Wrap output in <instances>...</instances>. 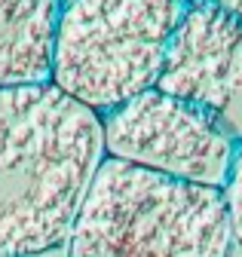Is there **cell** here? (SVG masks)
Returning <instances> with one entry per match:
<instances>
[{
    "mask_svg": "<svg viewBox=\"0 0 242 257\" xmlns=\"http://www.w3.org/2000/svg\"><path fill=\"white\" fill-rule=\"evenodd\" d=\"M104 156L119 159L175 181L224 190L236 141L224 128L221 113L147 89L101 116Z\"/></svg>",
    "mask_w": 242,
    "mask_h": 257,
    "instance_id": "4",
    "label": "cell"
},
{
    "mask_svg": "<svg viewBox=\"0 0 242 257\" xmlns=\"http://www.w3.org/2000/svg\"><path fill=\"white\" fill-rule=\"evenodd\" d=\"M187 0H65L49 83L104 116L154 89Z\"/></svg>",
    "mask_w": 242,
    "mask_h": 257,
    "instance_id": "3",
    "label": "cell"
},
{
    "mask_svg": "<svg viewBox=\"0 0 242 257\" xmlns=\"http://www.w3.org/2000/svg\"><path fill=\"white\" fill-rule=\"evenodd\" d=\"M230 257H233V254H230ZM239 257H242V254H239Z\"/></svg>",
    "mask_w": 242,
    "mask_h": 257,
    "instance_id": "9",
    "label": "cell"
},
{
    "mask_svg": "<svg viewBox=\"0 0 242 257\" xmlns=\"http://www.w3.org/2000/svg\"><path fill=\"white\" fill-rule=\"evenodd\" d=\"M101 159L98 113L52 83L0 89V257L65 248Z\"/></svg>",
    "mask_w": 242,
    "mask_h": 257,
    "instance_id": "1",
    "label": "cell"
},
{
    "mask_svg": "<svg viewBox=\"0 0 242 257\" xmlns=\"http://www.w3.org/2000/svg\"><path fill=\"white\" fill-rule=\"evenodd\" d=\"M218 4H224L227 10H233V13H239V16H242V0H218Z\"/></svg>",
    "mask_w": 242,
    "mask_h": 257,
    "instance_id": "8",
    "label": "cell"
},
{
    "mask_svg": "<svg viewBox=\"0 0 242 257\" xmlns=\"http://www.w3.org/2000/svg\"><path fill=\"white\" fill-rule=\"evenodd\" d=\"M65 0H0V89L46 86Z\"/></svg>",
    "mask_w": 242,
    "mask_h": 257,
    "instance_id": "6",
    "label": "cell"
},
{
    "mask_svg": "<svg viewBox=\"0 0 242 257\" xmlns=\"http://www.w3.org/2000/svg\"><path fill=\"white\" fill-rule=\"evenodd\" d=\"M224 190L104 156L68 239V257H230Z\"/></svg>",
    "mask_w": 242,
    "mask_h": 257,
    "instance_id": "2",
    "label": "cell"
},
{
    "mask_svg": "<svg viewBox=\"0 0 242 257\" xmlns=\"http://www.w3.org/2000/svg\"><path fill=\"white\" fill-rule=\"evenodd\" d=\"M154 89L211 113L236 104L242 98V16L218 0H187Z\"/></svg>",
    "mask_w": 242,
    "mask_h": 257,
    "instance_id": "5",
    "label": "cell"
},
{
    "mask_svg": "<svg viewBox=\"0 0 242 257\" xmlns=\"http://www.w3.org/2000/svg\"><path fill=\"white\" fill-rule=\"evenodd\" d=\"M224 202H227V217H230L233 242L242 248V144L236 147L233 169H230V178L224 184Z\"/></svg>",
    "mask_w": 242,
    "mask_h": 257,
    "instance_id": "7",
    "label": "cell"
}]
</instances>
